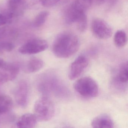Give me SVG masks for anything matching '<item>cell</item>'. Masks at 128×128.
Returning <instances> with one entry per match:
<instances>
[{
    "label": "cell",
    "instance_id": "11",
    "mask_svg": "<svg viewBox=\"0 0 128 128\" xmlns=\"http://www.w3.org/2000/svg\"><path fill=\"white\" fill-rule=\"evenodd\" d=\"M38 121L35 114L27 113L23 114L19 118L16 122V126L18 128H34Z\"/></svg>",
    "mask_w": 128,
    "mask_h": 128
},
{
    "label": "cell",
    "instance_id": "19",
    "mask_svg": "<svg viewBox=\"0 0 128 128\" xmlns=\"http://www.w3.org/2000/svg\"><path fill=\"white\" fill-rule=\"evenodd\" d=\"M14 48L12 43L7 42H0V51L10 52Z\"/></svg>",
    "mask_w": 128,
    "mask_h": 128
},
{
    "label": "cell",
    "instance_id": "20",
    "mask_svg": "<svg viewBox=\"0 0 128 128\" xmlns=\"http://www.w3.org/2000/svg\"><path fill=\"white\" fill-rule=\"evenodd\" d=\"M61 0H40L42 6L46 7L54 6L58 3Z\"/></svg>",
    "mask_w": 128,
    "mask_h": 128
},
{
    "label": "cell",
    "instance_id": "8",
    "mask_svg": "<svg viewBox=\"0 0 128 128\" xmlns=\"http://www.w3.org/2000/svg\"><path fill=\"white\" fill-rule=\"evenodd\" d=\"M87 58L84 56L77 58L71 64L68 72V78L71 80L78 78L88 66Z\"/></svg>",
    "mask_w": 128,
    "mask_h": 128
},
{
    "label": "cell",
    "instance_id": "17",
    "mask_svg": "<svg viewBox=\"0 0 128 128\" xmlns=\"http://www.w3.org/2000/svg\"><path fill=\"white\" fill-rule=\"evenodd\" d=\"M49 16V12L47 11H42L36 15L33 22V25L36 28L42 26L45 23Z\"/></svg>",
    "mask_w": 128,
    "mask_h": 128
},
{
    "label": "cell",
    "instance_id": "16",
    "mask_svg": "<svg viewBox=\"0 0 128 128\" xmlns=\"http://www.w3.org/2000/svg\"><path fill=\"white\" fill-rule=\"evenodd\" d=\"M27 0H8L7 6L9 10L17 15L18 11L26 3Z\"/></svg>",
    "mask_w": 128,
    "mask_h": 128
},
{
    "label": "cell",
    "instance_id": "21",
    "mask_svg": "<svg viewBox=\"0 0 128 128\" xmlns=\"http://www.w3.org/2000/svg\"><path fill=\"white\" fill-rule=\"evenodd\" d=\"M10 22L6 16L5 14H0V26H3L8 23H10Z\"/></svg>",
    "mask_w": 128,
    "mask_h": 128
},
{
    "label": "cell",
    "instance_id": "2",
    "mask_svg": "<svg viewBox=\"0 0 128 128\" xmlns=\"http://www.w3.org/2000/svg\"><path fill=\"white\" fill-rule=\"evenodd\" d=\"M55 111L53 101L47 96L40 97L34 104V114L38 121L46 122L50 120L54 115Z\"/></svg>",
    "mask_w": 128,
    "mask_h": 128
},
{
    "label": "cell",
    "instance_id": "13",
    "mask_svg": "<svg viewBox=\"0 0 128 128\" xmlns=\"http://www.w3.org/2000/svg\"><path fill=\"white\" fill-rule=\"evenodd\" d=\"M13 102L12 98L6 95L0 96V116H3L9 112L12 107Z\"/></svg>",
    "mask_w": 128,
    "mask_h": 128
},
{
    "label": "cell",
    "instance_id": "18",
    "mask_svg": "<svg viewBox=\"0 0 128 128\" xmlns=\"http://www.w3.org/2000/svg\"><path fill=\"white\" fill-rule=\"evenodd\" d=\"M93 0H74L73 3L78 8L85 11L92 5Z\"/></svg>",
    "mask_w": 128,
    "mask_h": 128
},
{
    "label": "cell",
    "instance_id": "22",
    "mask_svg": "<svg viewBox=\"0 0 128 128\" xmlns=\"http://www.w3.org/2000/svg\"><path fill=\"white\" fill-rule=\"evenodd\" d=\"M8 30L6 27L0 28V39L3 38L6 36L8 33Z\"/></svg>",
    "mask_w": 128,
    "mask_h": 128
},
{
    "label": "cell",
    "instance_id": "6",
    "mask_svg": "<svg viewBox=\"0 0 128 128\" xmlns=\"http://www.w3.org/2000/svg\"><path fill=\"white\" fill-rule=\"evenodd\" d=\"M91 29L94 36L99 39H108L112 35L110 27L104 21L99 18L93 20L91 24Z\"/></svg>",
    "mask_w": 128,
    "mask_h": 128
},
{
    "label": "cell",
    "instance_id": "9",
    "mask_svg": "<svg viewBox=\"0 0 128 128\" xmlns=\"http://www.w3.org/2000/svg\"><path fill=\"white\" fill-rule=\"evenodd\" d=\"M29 86L27 82L22 81L18 84L14 92L16 102L20 107L25 108L28 104Z\"/></svg>",
    "mask_w": 128,
    "mask_h": 128
},
{
    "label": "cell",
    "instance_id": "1",
    "mask_svg": "<svg viewBox=\"0 0 128 128\" xmlns=\"http://www.w3.org/2000/svg\"><path fill=\"white\" fill-rule=\"evenodd\" d=\"M80 41L77 36L70 32L62 33L58 36L52 47L53 53L58 58H67L78 50Z\"/></svg>",
    "mask_w": 128,
    "mask_h": 128
},
{
    "label": "cell",
    "instance_id": "10",
    "mask_svg": "<svg viewBox=\"0 0 128 128\" xmlns=\"http://www.w3.org/2000/svg\"><path fill=\"white\" fill-rule=\"evenodd\" d=\"M93 128H110L114 127V123L112 118L106 114H102L96 117L91 122Z\"/></svg>",
    "mask_w": 128,
    "mask_h": 128
},
{
    "label": "cell",
    "instance_id": "7",
    "mask_svg": "<svg viewBox=\"0 0 128 128\" xmlns=\"http://www.w3.org/2000/svg\"><path fill=\"white\" fill-rule=\"evenodd\" d=\"M20 69V66L18 64L6 62L0 70V84L15 79L19 74Z\"/></svg>",
    "mask_w": 128,
    "mask_h": 128
},
{
    "label": "cell",
    "instance_id": "3",
    "mask_svg": "<svg viewBox=\"0 0 128 128\" xmlns=\"http://www.w3.org/2000/svg\"><path fill=\"white\" fill-rule=\"evenodd\" d=\"M85 11L72 3L67 8L65 13V20L68 24H76L79 31L83 32L87 27V18Z\"/></svg>",
    "mask_w": 128,
    "mask_h": 128
},
{
    "label": "cell",
    "instance_id": "23",
    "mask_svg": "<svg viewBox=\"0 0 128 128\" xmlns=\"http://www.w3.org/2000/svg\"><path fill=\"white\" fill-rule=\"evenodd\" d=\"M5 63L6 62L4 60L1 58H0V70L1 69V68L4 66Z\"/></svg>",
    "mask_w": 128,
    "mask_h": 128
},
{
    "label": "cell",
    "instance_id": "25",
    "mask_svg": "<svg viewBox=\"0 0 128 128\" xmlns=\"http://www.w3.org/2000/svg\"><path fill=\"white\" fill-rule=\"evenodd\" d=\"M3 94H2V93L1 92V91L0 90V96H1Z\"/></svg>",
    "mask_w": 128,
    "mask_h": 128
},
{
    "label": "cell",
    "instance_id": "15",
    "mask_svg": "<svg viewBox=\"0 0 128 128\" xmlns=\"http://www.w3.org/2000/svg\"><path fill=\"white\" fill-rule=\"evenodd\" d=\"M114 44L118 48H122L127 43V36L126 32L122 30L117 31L114 34Z\"/></svg>",
    "mask_w": 128,
    "mask_h": 128
},
{
    "label": "cell",
    "instance_id": "4",
    "mask_svg": "<svg viewBox=\"0 0 128 128\" xmlns=\"http://www.w3.org/2000/svg\"><path fill=\"white\" fill-rule=\"evenodd\" d=\"M74 88L78 94L86 98L96 97L98 94V84L90 77H83L78 79L74 83Z\"/></svg>",
    "mask_w": 128,
    "mask_h": 128
},
{
    "label": "cell",
    "instance_id": "5",
    "mask_svg": "<svg viewBox=\"0 0 128 128\" xmlns=\"http://www.w3.org/2000/svg\"><path fill=\"white\" fill-rule=\"evenodd\" d=\"M48 47L46 40L41 39H34L30 40L21 46L18 51L23 54L31 55L42 52Z\"/></svg>",
    "mask_w": 128,
    "mask_h": 128
},
{
    "label": "cell",
    "instance_id": "24",
    "mask_svg": "<svg viewBox=\"0 0 128 128\" xmlns=\"http://www.w3.org/2000/svg\"><path fill=\"white\" fill-rule=\"evenodd\" d=\"M2 116H0V124L1 123V121H2Z\"/></svg>",
    "mask_w": 128,
    "mask_h": 128
},
{
    "label": "cell",
    "instance_id": "12",
    "mask_svg": "<svg viewBox=\"0 0 128 128\" xmlns=\"http://www.w3.org/2000/svg\"><path fill=\"white\" fill-rule=\"evenodd\" d=\"M43 65V61L40 58H32L27 63L24 68V72L28 74L36 72L42 68Z\"/></svg>",
    "mask_w": 128,
    "mask_h": 128
},
{
    "label": "cell",
    "instance_id": "14",
    "mask_svg": "<svg viewBox=\"0 0 128 128\" xmlns=\"http://www.w3.org/2000/svg\"><path fill=\"white\" fill-rule=\"evenodd\" d=\"M128 64L127 61L120 66L117 75V82L120 84H125L128 82Z\"/></svg>",
    "mask_w": 128,
    "mask_h": 128
}]
</instances>
